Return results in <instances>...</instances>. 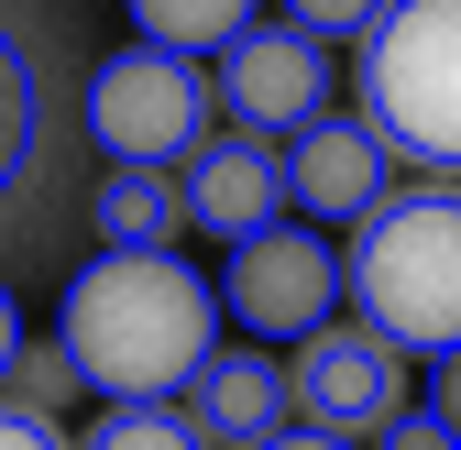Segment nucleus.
<instances>
[{"instance_id":"obj_1","label":"nucleus","mask_w":461,"mask_h":450,"mask_svg":"<svg viewBox=\"0 0 461 450\" xmlns=\"http://www.w3.org/2000/svg\"><path fill=\"white\" fill-rule=\"evenodd\" d=\"M220 286L198 264H176V242H99V264H77L67 308V352L88 374V396H187L198 363L220 352Z\"/></svg>"},{"instance_id":"obj_2","label":"nucleus","mask_w":461,"mask_h":450,"mask_svg":"<svg viewBox=\"0 0 461 450\" xmlns=\"http://www.w3.org/2000/svg\"><path fill=\"white\" fill-rule=\"evenodd\" d=\"M352 319H374L407 352H461V176H418L352 220Z\"/></svg>"},{"instance_id":"obj_3","label":"nucleus","mask_w":461,"mask_h":450,"mask_svg":"<svg viewBox=\"0 0 461 450\" xmlns=\"http://www.w3.org/2000/svg\"><path fill=\"white\" fill-rule=\"evenodd\" d=\"M352 110L395 165L461 176V0H384L352 44Z\"/></svg>"},{"instance_id":"obj_4","label":"nucleus","mask_w":461,"mask_h":450,"mask_svg":"<svg viewBox=\"0 0 461 450\" xmlns=\"http://www.w3.org/2000/svg\"><path fill=\"white\" fill-rule=\"evenodd\" d=\"M220 122V77L198 55H165V44H122L88 67V143L110 165H187Z\"/></svg>"},{"instance_id":"obj_5","label":"nucleus","mask_w":461,"mask_h":450,"mask_svg":"<svg viewBox=\"0 0 461 450\" xmlns=\"http://www.w3.org/2000/svg\"><path fill=\"white\" fill-rule=\"evenodd\" d=\"M220 308L242 319V341H308L319 319L352 308V264L330 253V231L275 220V231L230 242V264H220Z\"/></svg>"},{"instance_id":"obj_6","label":"nucleus","mask_w":461,"mask_h":450,"mask_svg":"<svg viewBox=\"0 0 461 450\" xmlns=\"http://www.w3.org/2000/svg\"><path fill=\"white\" fill-rule=\"evenodd\" d=\"M297 428H330V439H374L395 407H407V341H384L374 319H319L297 352Z\"/></svg>"},{"instance_id":"obj_7","label":"nucleus","mask_w":461,"mask_h":450,"mask_svg":"<svg viewBox=\"0 0 461 450\" xmlns=\"http://www.w3.org/2000/svg\"><path fill=\"white\" fill-rule=\"evenodd\" d=\"M220 77V110L264 143H297L308 122H330V33L308 22H253L230 55H209Z\"/></svg>"},{"instance_id":"obj_8","label":"nucleus","mask_w":461,"mask_h":450,"mask_svg":"<svg viewBox=\"0 0 461 450\" xmlns=\"http://www.w3.org/2000/svg\"><path fill=\"white\" fill-rule=\"evenodd\" d=\"M187 209H198V231L230 253V242H253V231H275L285 209H297V176H285V143H264V132H209L198 154H187Z\"/></svg>"},{"instance_id":"obj_9","label":"nucleus","mask_w":461,"mask_h":450,"mask_svg":"<svg viewBox=\"0 0 461 450\" xmlns=\"http://www.w3.org/2000/svg\"><path fill=\"white\" fill-rule=\"evenodd\" d=\"M285 176H297L308 220H363L374 198H395V154H384V132L363 110H330V122H308L285 143Z\"/></svg>"},{"instance_id":"obj_10","label":"nucleus","mask_w":461,"mask_h":450,"mask_svg":"<svg viewBox=\"0 0 461 450\" xmlns=\"http://www.w3.org/2000/svg\"><path fill=\"white\" fill-rule=\"evenodd\" d=\"M187 407H198V428L220 450H264V439L297 428V374L275 352H209L198 384H187Z\"/></svg>"},{"instance_id":"obj_11","label":"nucleus","mask_w":461,"mask_h":450,"mask_svg":"<svg viewBox=\"0 0 461 450\" xmlns=\"http://www.w3.org/2000/svg\"><path fill=\"white\" fill-rule=\"evenodd\" d=\"M187 176H165V165H122V176H99V242H176L187 231Z\"/></svg>"},{"instance_id":"obj_12","label":"nucleus","mask_w":461,"mask_h":450,"mask_svg":"<svg viewBox=\"0 0 461 450\" xmlns=\"http://www.w3.org/2000/svg\"><path fill=\"white\" fill-rule=\"evenodd\" d=\"M132 22H143V44H165V55H230L253 22H264V0H132Z\"/></svg>"},{"instance_id":"obj_13","label":"nucleus","mask_w":461,"mask_h":450,"mask_svg":"<svg viewBox=\"0 0 461 450\" xmlns=\"http://www.w3.org/2000/svg\"><path fill=\"white\" fill-rule=\"evenodd\" d=\"M77 450H220V439L198 428V407H187V396H122V407H110Z\"/></svg>"},{"instance_id":"obj_14","label":"nucleus","mask_w":461,"mask_h":450,"mask_svg":"<svg viewBox=\"0 0 461 450\" xmlns=\"http://www.w3.org/2000/svg\"><path fill=\"white\" fill-rule=\"evenodd\" d=\"M0 396H12V407H44V418H67V407L88 396V374H77V352H67V329L12 352V384H0Z\"/></svg>"},{"instance_id":"obj_15","label":"nucleus","mask_w":461,"mask_h":450,"mask_svg":"<svg viewBox=\"0 0 461 450\" xmlns=\"http://www.w3.org/2000/svg\"><path fill=\"white\" fill-rule=\"evenodd\" d=\"M33 165V77H23V55L12 33H0V198H12V176Z\"/></svg>"},{"instance_id":"obj_16","label":"nucleus","mask_w":461,"mask_h":450,"mask_svg":"<svg viewBox=\"0 0 461 450\" xmlns=\"http://www.w3.org/2000/svg\"><path fill=\"white\" fill-rule=\"evenodd\" d=\"M374 12H384V0H285V22H308V33H330V44H363Z\"/></svg>"},{"instance_id":"obj_17","label":"nucleus","mask_w":461,"mask_h":450,"mask_svg":"<svg viewBox=\"0 0 461 450\" xmlns=\"http://www.w3.org/2000/svg\"><path fill=\"white\" fill-rule=\"evenodd\" d=\"M374 450H461V428H450L439 407H395V418L374 428Z\"/></svg>"},{"instance_id":"obj_18","label":"nucleus","mask_w":461,"mask_h":450,"mask_svg":"<svg viewBox=\"0 0 461 450\" xmlns=\"http://www.w3.org/2000/svg\"><path fill=\"white\" fill-rule=\"evenodd\" d=\"M0 450H77V439H67V418H44V407H12V396H0Z\"/></svg>"},{"instance_id":"obj_19","label":"nucleus","mask_w":461,"mask_h":450,"mask_svg":"<svg viewBox=\"0 0 461 450\" xmlns=\"http://www.w3.org/2000/svg\"><path fill=\"white\" fill-rule=\"evenodd\" d=\"M429 407L461 428V352H439V363H429Z\"/></svg>"},{"instance_id":"obj_20","label":"nucleus","mask_w":461,"mask_h":450,"mask_svg":"<svg viewBox=\"0 0 461 450\" xmlns=\"http://www.w3.org/2000/svg\"><path fill=\"white\" fill-rule=\"evenodd\" d=\"M12 352H23V308H12V286H0V384H12Z\"/></svg>"},{"instance_id":"obj_21","label":"nucleus","mask_w":461,"mask_h":450,"mask_svg":"<svg viewBox=\"0 0 461 450\" xmlns=\"http://www.w3.org/2000/svg\"><path fill=\"white\" fill-rule=\"evenodd\" d=\"M264 450H352V439H330V428H285V439H264Z\"/></svg>"}]
</instances>
